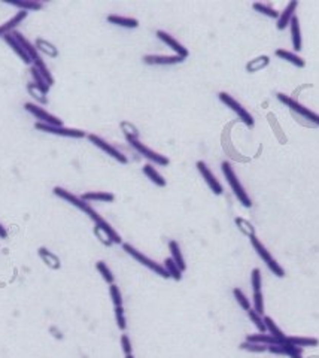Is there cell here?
I'll list each match as a JSON object with an SVG mask.
<instances>
[{"mask_svg": "<svg viewBox=\"0 0 319 358\" xmlns=\"http://www.w3.org/2000/svg\"><path fill=\"white\" fill-rule=\"evenodd\" d=\"M54 194L55 196H59L60 199H63V200H66V202H69L70 204H73V206H76L79 211H82V212H85L90 218L94 221V224L97 225V227H100L105 233L109 236V239H110V242L112 243H122V239L120 234L115 232V229L107 222L106 219L103 218V217H100L94 209H92L91 206L88 204V202H84L81 197H76L75 194H72L70 191H66L64 188H60V187H55L54 188Z\"/></svg>", "mask_w": 319, "mask_h": 358, "instance_id": "cell-1", "label": "cell"}, {"mask_svg": "<svg viewBox=\"0 0 319 358\" xmlns=\"http://www.w3.org/2000/svg\"><path fill=\"white\" fill-rule=\"evenodd\" d=\"M221 169H222V173H224V176H226V179H227L228 185L231 188V191H233L234 196L237 197V200L242 203L243 206H246V208H251V206H252V202H251V199H249V196H248V193H246L243 185L240 184L237 175L234 173V169L231 167L230 161H222Z\"/></svg>", "mask_w": 319, "mask_h": 358, "instance_id": "cell-2", "label": "cell"}, {"mask_svg": "<svg viewBox=\"0 0 319 358\" xmlns=\"http://www.w3.org/2000/svg\"><path fill=\"white\" fill-rule=\"evenodd\" d=\"M277 100L284 105H287L289 108V110L292 114H297L300 118L306 120V124L307 125H319V115L315 114L313 110H310L309 108L303 106L302 103H298L297 100H294L292 97H289L287 94L284 93H277L276 94Z\"/></svg>", "mask_w": 319, "mask_h": 358, "instance_id": "cell-3", "label": "cell"}, {"mask_svg": "<svg viewBox=\"0 0 319 358\" xmlns=\"http://www.w3.org/2000/svg\"><path fill=\"white\" fill-rule=\"evenodd\" d=\"M251 239V245H252V248L255 249V252L258 254V257L266 263V266L269 267V270L273 273L274 276H277V278H284L285 276V270H284V267L279 265L276 260H274V257L270 254V251H267V248L261 243V240H259L257 236H252V237H249Z\"/></svg>", "mask_w": 319, "mask_h": 358, "instance_id": "cell-4", "label": "cell"}, {"mask_svg": "<svg viewBox=\"0 0 319 358\" xmlns=\"http://www.w3.org/2000/svg\"><path fill=\"white\" fill-rule=\"evenodd\" d=\"M122 249L132 257V258H135L137 263H140L142 266H145V267H148L149 270H152L154 273H157V275H160L161 278H164V279H167V278H170V275L167 273V270L164 269V266L158 265V263H155L154 260H151V258H148L146 255H143L140 251H137L135 247H132L130 243H122Z\"/></svg>", "mask_w": 319, "mask_h": 358, "instance_id": "cell-5", "label": "cell"}, {"mask_svg": "<svg viewBox=\"0 0 319 358\" xmlns=\"http://www.w3.org/2000/svg\"><path fill=\"white\" fill-rule=\"evenodd\" d=\"M125 139L128 140V143H130V145H132L135 149H136L140 156L145 157L146 160H149V161L155 163V164H158V166H168L170 160H168L167 157L161 156V154H158V153L152 151L151 148H148L145 143H142V142L139 140V138H132V136H127Z\"/></svg>", "mask_w": 319, "mask_h": 358, "instance_id": "cell-6", "label": "cell"}, {"mask_svg": "<svg viewBox=\"0 0 319 358\" xmlns=\"http://www.w3.org/2000/svg\"><path fill=\"white\" fill-rule=\"evenodd\" d=\"M218 97H219V100H221L227 108H230V109L233 110V112L239 117V120H242L248 127H254L255 121H254L252 115H251V114L246 110V108H243L237 100H234L233 96H230V94L227 93H219L218 94Z\"/></svg>", "mask_w": 319, "mask_h": 358, "instance_id": "cell-7", "label": "cell"}, {"mask_svg": "<svg viewBox=\"0 0 319 358\" xmlns=\"http://www.w3.org/2000/svg\"><path fill=\"white\" fill-rule=\"evenodd\" d=\"M36 130L45 131V133H52V135H60V136H66V138H75V139H82L87 136L85 131L78 130V128H64V127H54V125L44 124V123H36L34 124Z\"/></svg>", "mask_w": 319, "mask_h": 358, "instance_id": "cell-8", "label": "cell"}, {"mask_svg": "<svg viewBox=\"0 0 319 358\" xmlns=\"http://www.w3.org/2000/svg\"><path fill=\"white\" fill-rule=\"evenodd\" d=\"M87 138H88V140L91 142L92 145H96L97 148H100L103 153H106L107 156H110L112 158H115V160H117V161H120L121 164H127V163H128L127 157L124 156L122 153H120L117 148H114L110 143H107L106 140H103L102 138L96 136V135H87Z\"/></svg>", "mask_w": 319, "mask_h": 358, "instance_id": "cell-9", "label": "cell"}, {"mask_svg": "<svg viewBox=\"0 0 319 358\" xmlns=\"http://www.w3.org/2000/svg\"><path fill=\"white\" fill-rule=\"evenodd\" d=\"M24 108H26V110H27L29 114H31L36 120H39V123L54 125V127H63V121H61V120H59L57 117H54V115H51V114H48L45 109H42V108H39V106H36V105H33V103H26Z\"/></svg>", "mask_w": 319, "mask_h": 358, "instance_id": "cell-10", "label": "cell"}, {"mask_svg": "<svg viewBox=\"0 0 319 358\" xmlns=\"http://www.w3.org/2000/svg\"><path fill=\"white\" fill-rule=\"evenodd\" d=\"M196 166H197L200 175L203 176L204 182L208 184V187L211 188V191H212L213 194H216V196L222 194V185H221L219 181L215 178V175H213L212 172H211V169L208 167V164H206L204 161H197Z\"/></svg>", "mask_w": 319, "mask_h": 358, "instance_id": "cell-11", "label": "cell"}, {"mask_svg": "<svg viewBox=\"0 0 319 358\" xmlns=\"http://www.w3.org/2000/svg\"><path fill=\"white\" fill-rule=\"evenodd\" d=\"M157 37L160 39V41H163L166 45H167L170 49H173L175 51V54L176 55H179V57H182L183 60L190 55V52H188V49L183 47L182 44H179L173 36H170L168 33H166V31L163 30H158L157 31Z\"/></svg>", "mask_w": 319, "mask_h": 358, "instance_id": "cell-12", "label": "cell"}, {"mask_svg": "<svg viewBox=\"0 0 319 358\" xmlns=\"http://www.w3.org/2000/svg\"><path fill=\"white\" fill-rule=\"evenodd\" d=\"M298 6V2L297 0H292L289 2L288 5L285 6V9L282 12H279V18H277V23H276V29L277 30H285L289 26L291 20L295 16V9Z\"/></svg>", "mask_w": 319, "mask_h": 358, "instance_id": "cell-13", "label": "cell"}, {"mask_svg": "<svg viewBox=\"0 0 319 358\" xmlns=\"http://www.w3.org/2000/svg\"><path fill=\"white\" fill-rule=\"evenodd\" d=\"M142 62L148 66H170L182 63L183 59L179 55H145Z\"/></svg>", "mask_w": 319, "mask_h": 358, "instance_id": "cell-14", "label": "cell"}, {"mask_svg": "<svg viewBox=\"0 0 319 358\" xmlns=\"http://www.w3.org/2000/svg\"><path fill=\"white\" fill-rule=\"evenodd\" d=\"M267 352L270 354H277V355H288L291 358H303L302 357V348L291 346L288 343L282 345H272L267 348Z\"/></svg>", "mask_w": 319, "mask_h": 358, "instance_id": "cell-15", "label": "cell"}, {"mask_svg": "<svg viewBox=\"0 0 319 358\" xmlns=\"http://www.w3.org/2000/svg\"><path fill=\"white\" fill-rule=\"evenodd\" d=\"M289 27H291V42H292V48L294 51H302V47H303V39H302V29H300V20L298 16L295 15L291 23H289Z\"/></svg>", "mask_w": 319, "mask_h": 358, "instance_id": "cell-16", "label": "cell"}, {"mask_svg": "<svg viewBox=\"0 0 319 358\" xmlns=\"http://www.w3.org/2000/svg\"><path fill=\"white\" fill-rule=\"evenodd\" d=\"M27 14H29V12H26V11H20V12H16L15 15L12 16L9 21H6L5 24H2V26H0V36L3 37V36H6V34H11L16 26H18L21 21H24V20L27 18Z\"/></svg>", "mask_w": 319, "mask_h": 358, "instance_id": "cell-17", "label": "cell"}, {"mask_svg": "<svg viewBox=\"0 0 319 358\" xmlns=\"http://www.w3.org/2000/svg\"><path fill=\"white\" fill-rule=\"evenodd\" d=\"M11 34H12L16 41L20 42V45L24 48V51L29 54V57H30L31 62L34 63V62H37V60H41V55L37 54V49H36V47H34V45H31L30 42H29V41H27V39H26V37H24L20 31L14 30Z\"/></svg>", "mask_w": 319, "mask_h": 358, "instance_id": "cell-18", "label": "cell"}, {"mask_svg": "<svg viewBox=\"0 0 319 358\" xmlns=\"http://www.w3.org/2000/svg\"><path fill=\"white\" fill-rule=\"evenodd\" d=\"M81 199H82L84 202L112 203L115 200V196H114L112 193H107V191H91V193L82 194Z\"/></svg>", "mask_w": 319, "mask_h": 358, "instance_id": "cell-19", "label": "cell"}, {"mask_svg": "<svg viewBox=\"0 0 319 358\" xmlns=\"http://www.w3.org/2000/svg\"><path fill=\"white\" fill-rule=\"evenodd\" d=\"M37 255L41 257V260L45 263L49 269H52V270H59L61 267V263H60V258L55 255V254H52L51 251H48L46 248H39L37 249Z\"/></svg>", "mask_w": 319, "mask_h": 358, "instance_id": "cell-20", "label": "cell"}, {"mask_svg": "<svg viewBox=\"0 0 319 358\" xmlns=\"http://www.w3.org/2000/svg\"><path fill=\"white\" fill-rule=\"evenodd\" d=\"M3 39H5V42H6L9 47L12 48V51L15 52L16 55H18L23 62L26 63V64H30L31 60H30V57H29V54L24 51V48L20 45V42L16 41L12 34H6V36H3Z\"/></svg>", "mask_w": 319, "mask_h": 358, "instance_id": "cell-21", "label": "cell"}, {"mask_svg": "<svg viewBox=\"0 0 319 358\" xmlns=\"http://www.w3.org/2000/svg\"><path fill=\"white\" fill-rule=\"evenodd\" d=\"M274 55L279 57V59H282V60H285V62L291 63V64H294L298 69H303L304 66H306V62H304L302 57H298L297 54H294L291 51H287V49H276Z\"/></svg>", "mask_w": 319, "mask_h": 358, "instance_id": "cell-22", "label": "cell"}, {"mask_svg": "<svg viewBox=\"0 0 319 358\" xmlns=\"http://www.w3.org/2000/svg\"><path fill=\"white\" fill-rule=\"evenodd\" d=\"M168 249H170V254H172V260L176 263V266L181 269V270H186V265H185V260H183L182 251L179 248V243L176 240H170L168 242Z\"/></svg>", "mask_w": 319, "mask_h": 358, "instance_id": "cell-23", "label": "cell"}, {"mask_svg": "<svg viewBox=\"0 0 319 358\" xmlns=\"http://www.w3.org/2000/svg\"><path fill=\"white\" fill-rule=\"evenodd\" d=\"M107 23L120 26V27H127V29H136V27H139V21H137L136 18H128V16L107 15Z\"/></svg>", "mask_w": 319, "mask_h": 358, "instance_id": "cell-24", "label": "cell"}, {"mask_svg": "<svg viewBox=\"0 0 319 358\" xmlns=\"http://www.w3.org/2000/svg\"><path fill=\"white\" fill-rule=\"evenodd\" d=\"M288 343L291 346H297V348H313V346H318L319 341L315 339V337H285V342Z\"/></svg>", "mask_w": 319, "mask_h": 358, "instance_id": "cell-25", "label": "cell"}, {"mask_svg": "<svg viewBox=\"0 0 319 358\" xmlns=\"http://www.w3.org/2000/svg\"><path fill=\"white\" fill-rule=\"evenodd\" d=\"M248 342L252 343H258V345H266V346H272V345H282L280 341H277L276 337L270 336V334H266V333H259V334H249L246 337Z\"/></svg>", "mask_w": 319, "mask_h": 358, "instance_id": "cell-26", "label": "cell"}, {"mask_svg": "<svg viewBox=\"0 0 319 358\" xmlns=\"http://www.w3.org/2000/svg\"><path fill=\"white\" fill-rule=\"evenodd\" d=\"M36 49L41 51L42 54L48 55V57H51V59L59 57V49L55 48V45H52L51 42H48L45 39H41V37L36 39Z\"/></svg>", "mask_w": 319, "mask_h": 358, "instance_id": "cell-27", "label": "cell"}, {"mask_svg": "<svg viewBox=\"0 0 319 358\" xmlns=\"http://www.w3.org/2000/svg\"><path fill=\"white\" fill-rule=\"evenodd\" d=\"M262 318H264L266 330L269 331V334H270V336H273V337H276L277 341H280L282 343L285 342V337H287V336H285V333L276 326V323H274L273 319H272L270 316H262Z\"/></svg>", "mask_w": 319, "mask_h": 358, "instance_id": "cell-28", "label": "cell"}, {"mask_svg": "<svg viewBox=\"0 0 319 358\" xmlns=\"http://www.w3.org/2000/svg\"><path fill=\"white\" fill-rule=\"evenodd\" d=\"M143 173L146 175L148 179H151L157 187H166V184H167L166 179H164L158 172L155 171L154 166H151V164H145V166H143Z\"/></svg>", "mask_w": 319, "mask_h": 358, "instance_id": "cell-29", "label": "cell"}, {"mask_svg": "<svg viewBox=\"0 0 319 358\" xmlns=\"http://www.w3.org/2000/svg\"><path fill=\"white\" fill-rule=\"evenodd\" d=\"M269 63H270V59H269L267 55H261V57H257V59H254V60H251V62L248 63V64H246V70H248L249 73L258 72L261 69L267 67Z\"/></svg>", "mask_w": 319, "mask_h": 358, "instance_id": "cell-30", "label": "cell"}, {"mask_svg": "<svg viewBox=\"0 0 319 358\" xmlns=\"http://www.w3.org/2000/svg\"><path fill=\"white\" fill-rule=\"evenodd\" d=\"M9 5L15 6V8H20L21 11H39L42 9V3L39 2H34V0H16V2H9Z\"/></svg>", "mask_w": 319, "mask_h": 358, "instance_id": "cell-31", "label": "cell"}, {"mask_svg": "<svg viewBox=\"0 0 319 358\" xmlns=\"http://www.w3.org/2000/svg\"><path fill=\"white\" fill-rule=\"evenodd\" d=\"M27 91L30 94L33 99H36V102L42 103V105H46L48 103V97H46V93H44L34 82H29L27 84Z\"/></svg>", "mask_w": 319, "mask_h": 358, "instance_id": "cell-32", "label": "cell"}, {"mask_svg": "<svg viewBox=\"0 0 319 358\" xmlns=\"http://www.w3.org/2000/svg\"><path fill=\"white\" fill-rule=\"evenodd\" d=\"M164 269L167 270L170 278H173L175 280L182 279V270L176 266V263H175L172 258H166V260H164Z\"/></svg>", "mask_w": 319, "mask_h": 358, "instance_id": "cell-33", "label": "cell"}, {"mask_svg": "<svg viewBox=\"0 0 319 358\" xmlns=\"http://www.w3.org/2000/svg\"><path fill=\"white\" fill-rule=\"evenodd\" d=\"M252 8H254V11H257V12H259V14H262V15L266 16H270V18H279V12L276 11V9H273V8H270L269 5H264V3H252Z\"/></svg>", "mask_w": 319, "mask_h": 358, "instance_id": "cell-34", "label": "cell"}, {"mask_svg": "<svg viewBox=\"0 0 319 358\" xmlns=\"http://www.w3.org/2000/svg\"><path fill=\"white\" fill-rule=\"evenodd\" d=\"M234 221H236V224H237L239 230H240L243 234H246L248 237L257 236V234H255V227H254L249 221H246V219L243 218H239V217L234 219Z\"/></svg>", "mask_w": 319, "mask_h": 358, "instance_id": "cell-35", "label": "cell"}, {"mask_svg": "<svg viewBox=\"0 0 319 358\" xmlns=\"http://www.w3.org/2000/svg\"><path fill=\"white\" fill-rule=\"evenodd\" d=\"M233 296H234V298L237 300V303L240 305V308H242V309H245L246 312L249 311V309H252V305H251L249 298L245 296V293L240 290V288H234V290H233Z\"/></svg>", "mask_w": 319, "mask_h": 358, "instance_id": "cell-36", "label": "cell"}, {"mask_svg": "<svg viewBox=\"0 0 319 358\" xmlns=\"http://www.w3.org/2000/svg\"><path fill=\"white\" fill-rule=\"evenodd\" d=\"M96 269H97V272L102 275V278L106 280L109 285H110V284H114L115 278H114V275H112L110 269L107 267V265L105 263V261H97V263H96Z\"/></svg>", "mask_w": 319, "mask_h": 358, "instance_id": "cell-37", "label": "cell"}, {"mask_svg": "<svg viewBox=\"0 0 319 358\" xmlns=\"http://www.w3.org/2000/svg\"><path fill=\"white\" fill-rule=\"evenodd\" d=\"M248 316H249V319L254 323V326L258 328L259 333H266V331H267V330H266V324H264V318H262L259 313H257L254 309H249V311H248Z\"/></svg>", "mask_w": 319, "mask_h": 358, "instance_id": "cell-38", "label": "cell"}, {"mask_svg": "<svg viewBox=\"0 0 319 358\" xmlns=\"http://www.w3.org/2000/svg\"><path fill=\"white\" fill-rule=\"evenodd\" d=\"M30 73H31V77H33V79H34V84L44 91V93H48V90H49V85L46 84V81L44 79V77L37 72V69L33 66L30 69Z\"/></svg>", "mask_w": 319, "mask_h": 358, "instance_id": "cell-39", "label": "cell"}, {"mask_svg": "<svg viewBox=\"0 0 319 358\" xmlns=\"http://www.w3.org/2000/svg\"><path fill=\"white\" fill-rule=\"evenodd\" d=\"M267 348L266 345H258V343H252V342H243L240 343V349H245V351H249V352H255V354H261V352H267Z\"/></svg>", "mask_w": 319, "mask_h": 358, "instance_id": "cell-40", "label": "cell"}, {"mask_svg": "<svg viewBox=\"0 0 319 358\" xmlns=\"http://www.w3.org/2000/svg\"><path fill=\"white\" fill-rule=\"evenodd\" d=\"M261 284H262V279H261V272L259 269H254L252 273H251V285H252V293H262L261 291Z\"/></svg>", "mask_w": 319, "mask_h": 358, "instance_id": "cell-41", "label": "cell"}, {"mask_svg": "<svg viewBox=\"0 0 319 358\" xmlns=\"http://www.w3.org/2000/svg\"><path fill=\"white\" fill-rule=\"evenodd\" d=\"M109 294H110V298L114 302V306H122V297L121 293H120V288L115 285V284H110L109 287Z\"/></svg>", "mask_w": 319, "mask_h": 358, "instance_id": "cell-42", "label": "cell"}, {"mask_svg": "<svg viewBox=\"0 0 319 358\" xmlns=\"http://www.w3.org/2000/svg\"><path fill=\"white\" fill-rule=\"evenodd\" d=\"M115 319L120 330H125L127 328V321H125V315H124V308L122 306H117L115 308Z\"/></svg>", "mask_w": 319, "mask_h": 358, "instance_id": "cell-43", "label": "cell"}, {"mask_svg": "<svg viewBox=\"0 0 319 358\" xmlns=\"http://www.w3.org/2000/svg\"><path fill=\"white\" fill-rule=\"evenodd\" d=\"M121 128H122V131H124V135H125V138H127V136L139 138V131L136 130V127L130 124V123H127V121L121 123Z\"/></svg>", "mask_w": 319, "mask_h": 358, "instance_id": "cell-44", "label": "cell"}, {"mask_svg": "<svg viewBox=\"0 0 319 358\" xmlns=\"http://www.w3.org/2000/svg\"><path fill=\"white\" fill-rule=\"evenodd\" d=\"M94 233H96V236L100 239V242H102V243H105V245H107V247H110V245H112V242H110L109 236H107V234L105 233L100 227H97V225H96V227H94Z\"/></svg>", "mask_w": 319, "mask_h": 358, "instance_id": "cell-45", "label": "cell"}, {"mask_svg": "<svg viewBox=\"0 0 319 358\" xmlns=\"http://www.w3.org/2000/svg\"><path fill=\"white\" fill-rule=\"evenodd\" d=\"M121 346H122V351H124V354H125V355L132 354V351H133V346H132L130 337H128L127 334H122L121 336Z\"/></svg>", "mask_w": 319, "mask_h": 358, "instance_id": "cell-46", "label": "cell"}, {"mask_svg": "<svg viewBox=\"0 0 319 358\" xmlns=\"http://www.w3.org/2000/svg\"><path fill=\"white\" fill-rule=\"evenodd\" d=\"M8 237V232L5 230V227L0 224V239H6Z\"/></svg>", "mask_w": 319, "mask_h": 358, "instance_id": "cell-47", "label": "cell"}, {"mask_svg": "<svg viewBox=\"0 0 319 358\" xmlns=\"http://www.w3.org/2000/svg\"><path fill=\"white\" fill-rule=\"evenodd\" d=\"M125 358H135V357H133V354H128V355H125Z\"/></svg>", "mask_w": 319, "mask_h": 358, "instance_id": "cell-48", "label": "cell"}]
</instances>
